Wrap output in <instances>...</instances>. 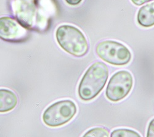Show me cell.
Returning <instances> with one entry per match:
<instances>
[{
	"mask_svg": "<svg viewBox=\"0 0 154 137\" xmlns=\"http://www.w3.org/2000/svg\"><path fill=\"white\" fill-rule=\"evenodd\" d=\"M109 76L108 66L103 62L97 61L89 67L79 85V96L83 101L95 98L103 90Z\"/></svg>",
	"mask_w": 154,
	"mask_h": 137,
	"instance_id": "cell-1",
	"label": "cell"
},
{
	"mask_svg": "<svg viewBox=\"0 0 154 137\" xmlns=\"http://www.w3.org/2000/svg\"><path fill=\"white\" fill-rule=\"evenodd\" d=\"M59 45L64 51L75 57H83L89 51V44L83 32L71 25H62L56 31Z\"/></svg>",
	"mask_w": 154,
	"mask_h": 137,
	"instance_id": "cell-2",
	"label": "cell"
},
{
	"mask_svg": "<svg viewBox=\"0 0 154 137\" xmlns=\"http://www.w3.org/2000/svg\"><path fill=\"white\" fill-rule=\"evenodd\" d=\"M77 107L69 99L57 101L48 107L42 116L43 122L50 127H58L65 125L75 116Z\"/></svg>",
	"mask_w": 154,
	"mask_h": 137,
	"instance_id": "cell-3",
	"label": "cell"
},
{
	"mask_svg": "<svg viewBox=\"0 0 154 137\" xmlns=\"http://www.w3.org/2000/svg\"><path fill=\"white\" fill-rule=\"evenodd\" d=\"M96 53L101 59L114 66L126 65L132 58L130 50L125 45L113 40L99 42L96 47Z\"/></svg>",
	"mask_w": 154,
	"mask_h": 137,
	"instance_id": "cell-4",
	"label": "cell"
},
{
	"mask_svg": "<svg viewBox=\"0 0 154 137\" xmlns=\"http://www.w3.org/2000/svg\"><path fill=\"white\" fill-rule=\"evenodd\" d=\"M133 86L131 73L127 70L118 71L109 80L106 90V97L111 101H119L130 93Z\"/></svg>",
	"mask_w": 154,
	"mask_h": 137,
	"instance_id": "cell-5",
	"label": "cell"
},
{
	"mask_svg": "<svg viewBox=\"0 0 154 137\" xmlns=\"http://www.w3.org/2000/svg\"><path fill=\"white\" fill-rule=\"evenodd\" d=\"M27 31L15 19L9 17H0V39L11 42L24 40Z\"/></svg>",
	"mask_w": 154,
	"mask_h": 137,
	"instance_id": "cell-6",
	"label": "cell"
},
{
	"mask_svg": "<svg viewBox=\"0 0 154 137\" xmlns=\"http://www.w3.org/2000/svg\"><path fill=\"white\" fill-rule=\"evenodd\" d=\"M16 3V5H17L16 15L19 20H21L23 16H25L22 22L24 23L25 26H32L33 25V15L35 14V7L28 0H17Z\"/></svg>",
	"mask_w": 154,
	"mask_h": 137,
	"instance_id": "cell-7",
	"label": "cell"
},
{
	"mask_svg": "<svg viewBox=\"0 0 154 137\" xmlns=\"http://www.w3.org/2000/svg\"><path fill=\"white\" fill-rule=\"evenodd\" d=\"M17 103L18 98L13 92L5 89H0V113L12 111Z\"/></svg>",
	"mask_w": 154,
	"mask_h": 137,
	"instance_id": "cell-8",
	"label": "cell"
},
{
	"mask_svg": "<svg viewBox=\"0 0 154 137\" xmlns=\"http://www.w3.org/2000/svg\"><path fill=\"white\" fill-rule=\"evenodd\" d=\"M137 21L143 27L148 28L154 26V2L139 9L137 14Z\"/></svg>",
	"mask_w": 154,
	"mask_h": 137,
	"instance_id": "cell-9",
	"label": "cell"
},
{
	"mask_svg": "<svg viewBox=\"0 0 154 137\" xmlns=\"http://www.w3.org/2000/svg\"><path fill=\"white\" fill-rule=\"evenodd\" d=\"M82 137H109V130L104 127H95L86 132Z\"/></svg>",
	"mask_w": 154,
	"mask_h": 137,
	"instance_id": "cell-10",
	"label": "cell"
},
{
	"mask_svg": "<svg viewBox=\"0 0 154 137\" xmlns=\"http://www.w3.org/2000/svg\"><path fill=\"white\" fill-rule=\"evenodd\" d=\"M110 137H141V136L137 132L131 129H118L111 133Z\"/></svg>",
	"mask_w": 154,
	"mask_h": 137,
	"instance_id": "cell-11",
	"label": "cell"
},
{
	"mask_svg": "<svg viewBox=\"0 0 154 137\" xmlns=\"http://www.w3.org/2000/svg\"><path fill=\"white\" fill-rule=\"evenodd\" d=\"M147 137H154V119H153L149 124Z\"/></svg>",
	"mask_w": 154,
	"mask_h": 137,
	"instance_id": "cell-12",
	"label": "cell"
},
{
	"mask_svg": "<svg viewBox=\"0 0 154 137\" xmlns=\"http://www.w3.org/2000/svg\"><path fill=\"white\" fill-rule=\"evenodd\" d=\"M131 2L136 6H141L147 3L153 1V0H131Z\"/></svg>",
	"mask_w": 154,
	"mask_h": 137,
	"instance_id": "cell-13",
	"label": "cell"
},
{
	"mask_svg": "<svg viewBox=\"0 0 154 137\" xmlns=\"http://www.w3.org/2000/svg\"><path fill=\"white\" fill-rule=\"evenodd\" d=\"M67 4L71 6H76L79 5L83 0H65Z\"/></svg>",
	"mask_w": 154,
	"mask_h": 137,
	"instance_id": "cell-14",
	"label": "cell"
}]
</instances>
